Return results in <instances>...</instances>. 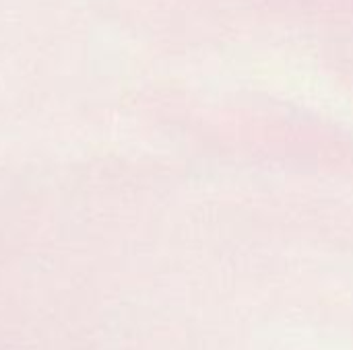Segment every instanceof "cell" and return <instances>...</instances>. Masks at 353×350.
Listing matches in <instances>:
<instances>
[]
</instances>
